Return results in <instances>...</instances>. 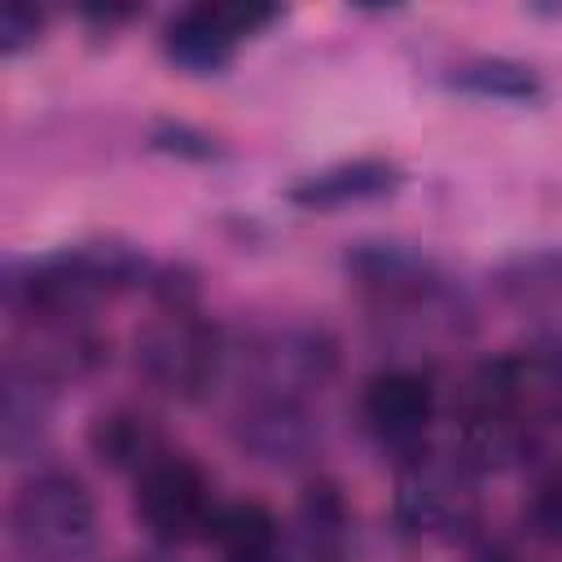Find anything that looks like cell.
Wrapping results in <instances>:
<instances>
[{"instance_id":"obj_5","label":"cell","mask_w":562,"mask_h":562,"mask_svg":"<svg viewBox=\"0 0 562 562\" xmlns=\"http://www.w3.org/2000/svg\"><path fill=\"white\" fill-rule=\"evenodd\" d=\"M136 514L145 531L162 544L211 536L215 501H211L206 474L176 452H158L136 470Z\"/></svg>"},{"instance_id":"obj_11","label":"cell","mask_w":562,"mask_h":562,"mask_svg":"<svg viewBox=\"0 0 562 562\" xmlns=\"http://www.w3.org/2000/svg\"><path fill=\"white\" fill-rule=\"evenodd\" d=\"M92 448L101 461L110 465H132L140 470L145 461H154L162 448H158V435L145 426V417H132V413H110L92 426Z\"/></svg>"},{"instance_id":"obj_8","label":"cell","mask_w":562,"mask_h":562,"mask_svg":"<svg viewBox=\"0 0 562 562\" xmlns=\"http://www.w3.org/2000/svg\"><path fill=\"white\" fill-rule=\"evenodd\" d=\"M400 518L413 531H452L474 518V492L461 465L417 461L400 483Z\"/></svg>"},{"instance_id":"obj_16","label":"cell","mask_w":562,"mask_h":562,"mask_svg":"<svg viewBox=\"0 0 562 562\" xmlns=\"http://www.w3.org/2000/svg\"><path fill=\"white\" fill-rule=\"evenodd\" d=\"M237 562H277V553H263V558H237Z\"/></svg>"},{"instance_id":"obj_17","label":"cell","mask_w":562,"mask_h":562,"mask_svg":"<svg viewBox=\"0 0 562 562\" xmlns=\"http://www.w3.org/2000/svg\"><path fill=\"white\" fill-rule=\"evenodd\" d=\"M501 562H505V558H501Z\"/></svg>"},{"instance_id":"obj_10","label":"cell","mask_w":562,"mask_h":562,"mask_svg":"<svg viewBox=\"0 0 562 562\" xmlns=\"http://www.w3.org/2000/svg\"><path fill=\"white\" fill-rule=\"evenodd\" d=\"M211 536H215V544L224 549L228 562L277 553V518L255 501H237V505L215 509Z\"/></svg>"},{"instance_id":"obj_3","label":"cell","mask_w":562,"mask_h":562,"mask_svg":"<svg viewBox=\"0 0 562 562\" xmlns=\"http://www.w3.org/2000/svg\"><path fill=\"white\" fill-rule=\"evenodd\" d=\"M136 364L145 378L171 395H202L215 382L220 369V334L211 321L198 316L193 290L180 281H167L158 290V312L154 321L136 334Z\"/></svg>"},{"instance_id":"obj_1","label":"cell","mask_w":562,"mask_h":562,"mask_svg":"<svg viewBox=\"0 0 562 562\" xmlns=\"http://www.w3.org/2000/svg\"><path fill=\"white\" fill-rule=\"evenodd\" d=\"M562 413V360L549 351L501 356L465 391V448L479 461H518Z\"/></svg>"},{"instance_id":"obj_2","label":"cell","mask_w":562,"mask_h":562,"mask_svg":"<svg viewBox=\"0 0 562 562\" xmlns=\"http://www.w3.org/2000/svg\"><path fill=\"white\" fill-rule=\"evenodd\" d=\"M136 277H140L136 250L114 241H92V246H66L44 259L9 263L4 299L13 312L31 321H75L101 294H114Z\"/></svg>"},{"instance_id":"obj_14","label":"cell","mask_w":562,"mask_h":562,"mask_svg":"<svg viewBox=\"0 0 562 562\" xmlns=\"http://www.w3.org/2000/svg\"><path fill=\"white\" fill-rule=\"evenodd\" d=\"M527 522L531 531L544 540V544H562V470L549 474L536 496H531V509H527Z\"/></svg>"},{"instance_id":"obj_9","label":"cell","mask_w":562,"mask_h":562,"mask_svg":"<svg viewBox=\"0 0 562 562\" xmlns=\"http://www.w3.org/2000/svg\"><path fill=\"white\" fill-rule=\"evenodd\" d=\"M400 184V171L382 158H356V162H338L325 171H312L303 184L290 189V202L299 206H347V202H364V198H382Z\"/></svg>"},{"instance_id":"obj_4","label":"cell","mask_w":562,"mask_h":562,"mask_svg":"<svg viewBox=\"0 0 562 562\" xmlns=\"http://www.w3.org/2000/svg\"><path fill=\"white\" fill-rule=\"evenodd\" d=\"M97 536V509L75 474H35L13 501V540L44 562H75Z\"/></svg>"},{"instance_id":"obj_12","label":"cell","mask_w":562,"mask_h":562,"mask_svg":"<svg viewBox=\"0 0 562 562\" xmlns=\"http://www.w3.org/2000/svg\"><path fill=\"white\" fill-rule=\"evenodd\" d=\"M505 294L522 307H544L562 321V255H531L505 272Z\"/></svg>"},{"instance_id":"obj_15","label":"cell","mask_w":562,"mask_h":562,"mask_svg":"<svg viewBox=\"0 0 562 562\" xmlns=\"http://www.w3.org/2000/svg\"><path fill=\"white\" fill-rule=\"evenodd\" d=\"M40 26H44V13H40L35 4L9 0V4L0 9V53H4V57L22 53L26 44L40 40Z\"/></svg>"},{"instance_id":"obj_6","label":"cell","mask_w":562,"mask_h":562,"mask_svg":"<svg viewBox=\"0 0 562 562\" xmlns=\"http://www.w3.org/2000/svg\"><path fill=\"white\" fill-rule=\"evenodd\" d=\"M281 18V9L272 4H255V0H233V4H189L180 9L167 31H162V48L176 66L193 70V75H206V70H220L241 40L259 35L263 26H272Z\"/></svg>"},{"instance_id":"obj_13","label":"cell","mask_w":562,"mask_h":562,"mask_svg":"<svg viewBox=\"0 0 562 562\" xmlns=\"http://www.w3.org/2000/svg\"><path fill=\"white\" fill-rule=\"evenodd\" d=\"M452 83L465 88V92H479V97H496V101H531V97H540L536 75L527 66H518V61H474Z\"/></svg>"},{"instance_id":"obj_7","label":"cell","mask_w":562,"mask_h":562,"mask_svg":"<svg viewBox=\"0 0 562 562\" xmlns=\"http://www.w3.org/2000/svg\"><path fill=\"white\" fill-rule=\"evenodd\" d=\"M364 422L382 443L413 448L435 422V386L413 369H386L364 386Z\"/></svg>"}]
</instances>
